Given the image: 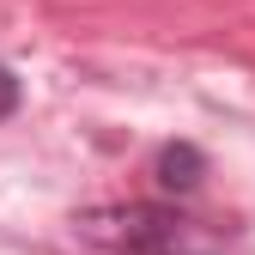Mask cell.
Returning a JSON list of instances; mask_svg holds the SVG:
<instances>
[{
	"label": "cell",
	"instance_id": "obj_1",
	"mask_svg": "<svg viewBox=\"0 0 255 255\" xmlns=\"http://www.w3.org/2000/svg\"><path fill=\"white\" fill-rule=\"evenodd\" d=\"M91 243H110L122 255H219L225 231L207 219H188L182 207L164 201H128V207H98L79 219Z\"/></svg>",
	"mask_w": 255,
	"mask_h": 255
},
{
	"label": "cell",
	"instance_id": "obj_2",
	"mask_svg": "<svg viewBox=\"0 0 255 255\" xmlns=\"http://www.w3.org/2000/svg\"><path fill=\"white\" fill-rule=\"evenodd\" d=\"M201 176H207V152H201L195 140H170V146H158V158H152V182L164 188V195H195Z\"/></svg>",
	"mask_w": 255,
	"mask_h": 255
},
{
	"label": "cell",
	"instance_id": "obj_3",
	"mask_svg": "<svg viewBox=\"0 0 255 255\" xmlns=\"http://www.w3.org/2000/svg\"><path fill=\"white\" fill-rule=\"evenodd\" d=\"M18 98H24V91H18V73H12V67H0V122L18 110Z\"/></svg>",
	"mask_w": 255,
	"mask_h": 255
}]
</instances>
